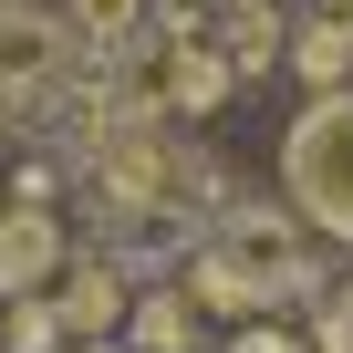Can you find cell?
Listing matches in <instances>:
<instances>
[{
  "instance_id": "6da1fadb",
  "label": "cell",
  "mask_w": 353,
  "mask_h": 353,
  "mask_svg": "<svg viewBox=\"0 0 353 353\" xmlns=\"http://www.w3.org/2000/svg\"><path fill=\"white\" fill-rule=\"evenodd\" d=\"M281 188L322 239L353 250V94H312L301 104V125L281 135Z\"/></svg>"
},
{
  "instance_id": "7a4b0ae2",
  "label": "cell",
  "mask_w": 353,
  "mask_h": 353,
  "mask_svg": "<svg viewBox=\"0 0 353 353\" xmlns=\"http://www.w3.org/2000/svg\"><path fill=\"white\" fill-rule=\"evenodd\" d=\"M83 63V42H73V21L63 11H0V94H52L63 73Z\"/></svg>"
},
{
  "instance_id": "3957f363",
  "label": "cell",
  "mask_w": 353,
  "mask_h": 353,
  "mask_svg": "<svg viewBox=\"0 0 353 353\" xmlns=\"http://www.w3.org/2000/svg\"><path fill=\"white\" fill-rule=\"evenodd\" d=\"M145 73H156V83H145V104H156V114H219V104L239 94L229 52H219V42H198V32H166V52H156Z\"/></svg>"
},
{
  "instance_id": "277c9868",
  "label": "cell",
  "mask_w": 353,
  "mask_h": 353,
  "mask_svg": "<svg viewBox=\"0 0 353 353\" xmlns=\"http://www.w3.org/2000/svg\"><path fill=\"white\" fill-rule=\"evenodd\" d=\"M63 270V219L52 208H0V301H42Z\"/></svg>"
},
{
  "instance_id": "5b68a950",
  "label": "cell",
  "mask_w": 353,
  "mask_h": 353,
  "mask_svg": "<svg viewBox=\"0 0 353 353\" xmlns=\"http://www.w3.org/2000/svg\"><path fill=\"white\" fill-rule=\"evenodd\" d=\"M291 73L322 83V94H353V83H343V73H353V11H322V21L291 42Z\"/></svg>"
},
{
  "instance_id": "8992f818",
  "label": "cell",
  "mask_w": 353,
  "mask_h": 353,
  "mask_svg": "<svg viewBox=\"0 0 353 353\" xmlns=\"http://www.w3.org/2000/svg\"><path fill=\"white\" fill-rule=\"evenodd\" d=\"M114 322H125V281L83 260V270H73V291H63V332H114Z\"/></svg>"
},
{
  "instance_id": "52a82bcc",
  "label": "cell",
  "mask_w": 353,
  "mask_h": 353,
  "mask_svg": "<svg viewBox=\"0 0 353 353\" xmlns=\"http://www.w3.org/2000/svg\"><path fill=\"white\" fill-rule=\"evenodd\" d=\"M135 11H145V0H63V21H73L83 52H125L135 42Z\"/></svg>"
},
{
  "instance_id": "ba28073f",
  "label": "cell",
  "mask_w": 353,
  "mask_h": 353,
  "mask_svg": "<svg viewBox=\"0 0 353 353\" xmlns=\"http://www.w3.org/2000/svg\"><path fill=\"white\" fill-rule=\"evenodd\" d=\"M219 52H229V73H239V83H250V73H260V63H281V21H270V11H239V21H229V42H219Z\"/></svg>"
},
{
  "instance_id": "9c48e42d",
  "label": "cell",
  "mask_w": 353,
  "mask_h": 353,
  "mask_svg": "<svg viewBox=\"0 0 353 353\" xmlns=\"http://www.w3.org/2000/svg\"><path fill=\"white\" fill-rule=\"evenodd\" d=\"M63 343V312L52 301H11V312H0V353H52Z\"/></svg>"
},
{
  "instance_id": "30bf717a",
  "label": "cell",
  "mask_w": 353,
  "mask_h": 353,
  "mask_svg": "<svg viewBox=\"0 0 353 353\" xmlns=\"http://www.w3.org/2000/svg\"><path fill=\"white\" fill-rule=\"evenodd\" d=\"M135 343H145V353H188V301H176V291H156V301L135 312Z\"/></svg>"
},
{
  "instance_id": "8fae6325",
  "label": "cell",
  "mask_w": 353,
  "mask_h": 353,
  "mask_svg": "<svg viewBox=\"0 0 353 353\" xmlns=\"http://www.w3.org/2000/svg\"><path fill=\"white\" fill-rule=\"evenodd\" d=\"M166 11H188V0H166Z\"/></svg>"
},
{
  "instance_id": "7c38bea8",
  "label": "cell",
  "mask_w": 353,
  "mask_h": 353,
  "mask_svg": "<svg viewBox=\"0 0 353 353\" xmlns=\"http://www.w3.org/2000/svg\"><path fill=\"white\" fill-rule=\"evenodd\" d=\"M332 11H353V0H332Z\"/></svg>"
}]
</instances>
